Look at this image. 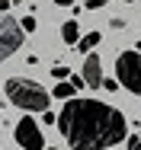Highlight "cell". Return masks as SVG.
Listing matches in <instances>:
<instances>
[{"mask_svg":"<svg viewBox=\"0 0 141 150\" xmlns=\"http://www.w3.org/2000/svg\"><path fill=\"white\" fill-rule=\"evenodd\" d=\"M55 6H74V0H55Z\"/></svg>","mask_w":141,"mask_h":150,"instance_id":"e0dca14e","label":"cell"},{"mask_svg":"<svg viewBox=\"0 0 141 150\" xmlns=\"http://www.w3.org/2000/svg\"><path fill=\"white\" fill-rule=\"evenodd\" d=\"M122 3H135V0H122Z\"/></svg>","mask_w":141,"mask_h":150,"instance_id":"d6986e66","label":"cell"},{"mask_svg":"<svg viewBox=\"0 0 141 150\" xmlns=\"http://www.w3.org/2000/svg\"><path fill=\"white\" fill-rule=\"evenodd\" d=\"M115 83H122L132 96L141 93V54L135 48H128L115 58Z\"/></svg>","mask_w":141,"mask_h":150,"instance_id":"3957f363","label":"cell"},{"mask_svg":"<svg viewBox=\"0 0 141 150\" xmlns=\"http://www.w3.org/2000/svg\"><path fill=\"white\" fill-rule=\"evenodd\" d=\"M13 137H16V144H19L23 150H42L45 147V134L39 131V121L32 118V115H23V118L16 121Z\"/></svg>","mask_w":141,"mask_h":150,"instance_id":"5b68a950","label":"cell"},{"mask_svg":"<svg viewBox=\"0 0 141 150\" xmlns=\"http://www.w3.org/2000/svg\"><path fill=\"white\" fill-rule=\"evenodd\" d=\"M99 86H103V90H109V93H115V86H119V83H115V80H106V77H103V83H99Z\"/></svg>","mask_w":141,"mask_h":150,"instance_id":"9a60e30c","label":"cell"},{"mask_svg":"<svg viewBox=\"0 0 141 150\" xmlns=\"http://www.w3.org/2000/svg\"><path fill=\"white\" fill-rule=\"evenodd\" d=\"M10 3H13V6H16V3H23V0H10Z\"/></svg>","mask_w":141,"mask_h":150,"instance_id":"ac0fdd59","label":"cell"},{"mask_svg":"<svg viewBox=\"0 0 141 150\" xmlns=\"http://www.w3.org/2000/svg\"><path fill=\"white\" fill-rule=\"evenodd\" d=\"M106 0H87V10H103Z\"/></svg>","mask_w":141,"mask_h":150,"instance_id":"5bb4252c","label":"cell"},{"mask_svg":"<svg viewBox=\"0 0 141 150\" xmlns=\"http://www.w3.org/2000/svg\"><path fill=\"white\" fill-rule=\"evenodd\" d=\"M19 29L26 32V35H29V32H35V29H39V19L29 13V16H23V19H19Z\"/></svg>","mask_w":141,"mask_h":150,"instance_id":"30bf717a","label":"cell"},{"mask_svg":"<svg viewBox=\"0 0 141 150\" xmlns=\"http://www.w3.org/2000/svg\"><path fill=\"white\" fill-rule=\"evenodd\" d=\"M55 125L71 150H109L125 141L128 118L99 99H64L61 112L55 115Z\"/></svg>","mask_w":141,"mask_h":150,"instance_id":"6da1fadb","label":"cell"},{"mask_svg":"<svg viewBox=\"0 0 141 150\" xmlns=\"http://www.w3.org/2000/svg\"><path fill=\"white\" fill-rule=\"evenodd\" d=\"M42 150H55V147H42Z\"/></svg>","mask_w":141,"mask_h":150,"instance_id":"ffe728a7","label":"cell"},{"mask_svg":"<svg viewBox=\"0 0 141 150\" xmlns=\"http://www.w3.org/2000/svg\"><path fill=\"white\" fill-rule=\"evenodd\" d=\"M52 77H55V80H67V77H71V70H67L64 64H55V67H52Z\"/></svg>","mask_w":141,"mask_h":150,"instance_id":"7c38bea8","label":"cell"},{"mask_svg":"<svg viewBox=\"0 0 141 150\" xmlns=\"http://www.w3.org/2000/svg\"><path fill=\"white\" fill-rule=\"evenodd\" d=\"M74 86H71V83H67V80H58L55 83V90L48 93V96H52V99H61V102H64V99H71V96H74Z\"/></svg>","mask_w":141,"mask_h":150,"instance_id":"9c48e42d","label":"cell"},{"mask_svg":"<svg viewBox=\"0 0 141 150\" xmlns=\"http://www.w3.org/2000/svg\"><path fill=\"white\" fill-rule=\"evenodd\" d=\"M10 6H13V3H10V0H0V13H6V10H10Z\"/></svg>","mask_w":141,"mask_h":150,"instance_id":"2e32d148","label":"cell"},{"mask_svg":"<svg viewBox=\"0 0 141 150\" xmlns=\"http://www.w3.org/2000/svg\"><path fill=\"white\" fill-rule=\"evenodd\" d=\"M125 150H141V137L135 134V131H128V134H125Z\"/></svg>","mask_w":141,"mask_h":150,"instance_id":"8fae6325","label":"cell"},{"mask_svg":"<svg viewBox=\"0 0 141 150\" xmlns=\"http://www.w3.org/2000/svg\"><path fill=\"white\" fill-rule=\"evenodd\" d=\"M67 83H71V86H74V90H84V80H80V74H74V77H71V80H67Z\"/></svg>","mask_w":141,"mask_h":150,"instance_id":"4fadbf2b","label":"cell"},{"mask_svg":"<svg viewBox=\"0 0 141 150\" xmlns=\"http://www.w3.org/2000/svg\"><path fill=\"white\" fill-rule=\"evenodd\" d=\"M3 96L23 112H48V105H52L48 90L42 83L29 80V77H6L3 80Z\"/></svg>","mask_w":141,"mask_h":150,"instance_id":"7a4b0ae2","label":"cell"},{"mask_svg":"<svg viewBox=\"0 0 141 150\" xmlns=\"http://www.w3.org/2000/svg\"><path fill=\"white\" fill-rule=\"evenodd\" d=\"M80 80H84V86H90V90H99V83H103V61H99V54L90 51V54L84 58Z\"/></svg>","mask_w":141,"mask_h":150,"instance_id":"8992f818","label":"cell"},{"mask_svg":"<svg viewBox=\"0 0 141 150\" xmlns=\"http://www.w3.org/2000/svg\"><path fill=\"white\" fill-rule=\"evenodd\" d=\"M99 38H103V35H99L96 29H93V32H87V35H80V38H77V51H80V54H90V51L99 45Z\"/></svg>","mask_w":141,"mask_h":150,"instance_id":"52a82bcc","label":"cell"},{"mask_svg":"<svg viewBox=\"0 0 141 150\" xmlns=\"http://www.w3.org/2000/svg\"><path fill=\"white\" fill-rule=\"evenodd\" d=\"M23 42H26V32L19 29V23L13 19V16H0V64L6 58H13L19 48H23Z\"/></svg>","mask_w":141,"mask_h":150,"instance_id":"277c9868","label":"cell"},{"mask_svg":"<svg viewBox=\"0 0 141 150\" xmlns=\"http://www.w3.org/2000/svg\"><path fill=\"white\" fill-rule=\"evenodd\" d=\"M61 38H64L67 45H77V38H80V26H77V19H67V23L61 26Z\"/></svg>","mask_w":141,"mask_h":150,"instance_id":"ba28073f","label":"cell"}]
</instances>
